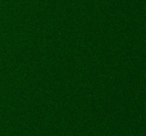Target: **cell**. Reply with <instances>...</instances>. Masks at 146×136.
Masks as SVG:
<instances>
[]
</instances>
